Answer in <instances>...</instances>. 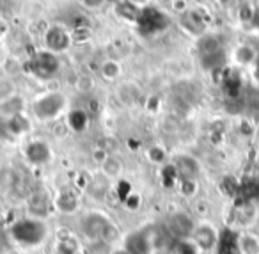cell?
<instances>
[{"label":"cell","instance_id":"obj_1","mask_svg":"<svg viewBox=\"0 0 259 254\" xmlns=\"http://www.w3.org/2000/svg\"><path fill=\"white\" fill-rule=\"evenodd\" d=\"M48 224L47 221H41L36 217H20L9 226L8 233L13 243H16L22 249H37L48 238Z\"/></svg>","mask_w":259,"mask_h":254},{"label":"cell","instance_id":"obj_2","mask_svg":"<svg viewBox=\"0 0 259 254\" xmlns=\"http://www.w3.org/2000/svg\"><path fill=\"white\" fill-rule=\"evenodd\" d=\"M68 107V98L61 91H48V93L37 96L32 101V116L41 123L55 121L62 116V112Z\"/></svg>","mask_w":259,"mask_h":254},{"label":"cell","instance_id":"obj_3","mask_svg":"<svg viewBox=\"0 0 259 254\" xmlns=\"http://www.w3.org/2000/svg\"><path fill=\"white\" fill-rule=\"evenodd\" d=\"M114 224L112 219L108 217L105 211L101 210H93L82 219V233L85 238H89L91 242H101L105 231Z\"/></svg>","mask_w":259,"mask_h":254},{"label":"cell","instance_id":"obj_4","mask_svg":"<svg viewBox=\"0 0 259 254\" xmlns=\"http://www.w3.org/2000/svg\"><path fill=\"white\" fill-rule=\"evenodd\" d=\"M59 68H61V64H59L57 55L48 50L37 52L29 61V64H27V69L30 71V75L41 80H48V79H52V77H55Z\"/></svg>","mask_w":259,"mask_h":254},{"label":"cell","instance_id":"obj_5","mask_svg":"<svg viewBox=\"0 0 259 254\" xmlns=\"http://www.w3.org/2000/svg\"><path fill=\"white\" fill-rule=\"evenodd\" d=\"M27 211L29 217L45 221L54 211V196L47 189H37L27 197Z\"/></svg>","mask_w":259,"mask_h":254},{"label":"cell","instance_id":"obj_6","mask_svg":"<svg viewBox=\"0 0 259 254\" xmlns=\"http://www.w3.org/2000/svg\"><path fill=\"white\" fill-rule=\"evenodd\" d=\"M219 231L215 224L208 221H199L195 222V228L192 231L190 238L195 242V245L201 249V252H213L217 245V240H219Z\"/></svg>","mask_w":259,"mask_h":254},{"label":"cell","instance_id":"obj_7","mask_svg":"<svg viewBox=\"0 0 259 254\" xmlns=\"http://www.w3.org/2000/svg\"><path fill=\"white\" fill-rule=\"evenodd\" d=\"M52 254H87L80 238L68 228H61L55 233Z\"/></svg>","mask_w":259,"mask_h":254},{"label":"cell","instance_id":"obj_8","mask_svg":"<svg viewBox=\"0 0 259 254\" xmlns=\"http://www.w3.org/2000/svg\"><path fill=\"white\" fill-rule=\"evenodd\" d=\"M23 157H25V160L29 162L30 165L41 167V165L50 164L54 153H52V148L48 142H45V140H41V139H32L23 148Z\"/></svg>","mask_w":259,"mask_h":254},{"label":"cell","instance_id":"obj_9","mask_svg":"<svg viewBox=\"0 0 259 254\" xmlns=\"http://www.w3.org/2000/svg\"><path fill=\"white\" fill-rule=\"evenodd\" d=\"M80 206H82V199H80L78 192L71 187H62L54 196V210L59 211L61 215L76 213Z\"/></svg>","mask_w":259,"mask_h":254},{"label":"cell","instance_id":"obj_10","mask_svg":"<svg viewBox=\"0 0 259 254\" xmlns=\"http://www.w3.org/2000/svg\"><path fill=\"white\" fill-rule=\"evenodd\" d=\"M195 228V221L187 213V211H176L169 217L167 222V231L176 240L180 238H190L192 231Z\"/></svg>","mask_w":259,"mask_h":254},{"label":"cell","instance_id":"obj_11","mask_svg":"<svg viewBox=\"0 0 259 254\" xmlns=\"http://www.w3.org/2000/svg\"><path fill=\"white\" fill-rule=\"evenodd\" d=\"M213 254H240V231L229 226L220 229Z\"/></svg>","mask_w":259,"mask_h":254},{"label":"cell","instance_id":"obj_12","mask_svg":"<svg viewBox=\"0 0 259 254\" xmlns=\"http://www.w3.org/2000/svg\"><path fill=\"white\" fill-rule=\"evenodd\" d=\"M71 36L66 32L62 27H50V29L45 32V45H47V50L52 54H62L71 47Z\"/></svg>","mask_w":259,"mask_h":254},{"label":"cell","instance_id":"obj_13","mask_svg":"<svg viewBox=\"0 0 259 254\" xmlns=\"http://www.w3.org/2000/svg\"><path fill=\"white\" fill-rule=\"evenodd\" d=\"M130 254H149L153 249L151 240H149V233L144 229H137V231H132L130 235H126L124 243Z\"/></svg>","mask_w":259,"mask_h":254},{"label":"cell","instance_id":"obj_14","mask_svg":"<svg viewBox=\"0 0 259 254\" xmlns=\"http://www.w3.org/2000/svg\"><path fill=\"white\" fill-rule=\"evenodd\" d=\"M172 164L176 165L180 179H194V182L201 179V164L190 155H180Z\"/></svg>","mask_w":259,"mask_h":254},{"label":"cell","instance_id":"obj_15","mask_svg":"<svg viewBox=\"0 0 259 254\" xmlns=\"http://www.w3.org/2000/svg\"><path fill=\"white\" fill-rule=\"evenodd\" d=\"M101 167V174H103V178H108V179H121V174H122V162L119 157H115V155H108L107 160L103 162V164L100 165Z\"/></svg>","mask_w":259,"mask_h":254},{"label":"cell","instance_id":"obj_16","mask_svg":"<svg viewBox=\"0 0 259 254\" xmlns=\"http://www.w3.org/2000/svg\"><path fill=\"white\" fill-rule=\"evenodd\" d=\"M158 178H160V185H162L163 189L170 190V189H174V187H178L180 174H178V171H176V165H174L172 162L163 164L162 167H160Z\"/></svg>","mask_w":259,"mask_h":254},{"label":"cell","instance_id":"obj_17","mask_svg":"<svg viewBox=\"0 0 259 254\" xmlns=\"http://www.w3.org/2000/svg\"><path fill=\"white\" fill-rule=\"evenodd\" d=\"M240 254H259V235L240 231Z\"/></svg>","mask_w":259,"mask_h":254},{"label":"cell","instance_id":"obj_18","mask_svg":"<svg viewBox=\"0 0 259 254\" xmlns=\"http://www.w3.org/2000/svg\"><path fill=\"white\" fill-rule=\"evenodd\" d=\"M139 96H141V91H139V87L135 86L134 82H124L119 86L117 89V98L121 100V103L124 105H135L139 100Z\"/></svg>","mask_w":259,"mask_h":254},{"label":"cell","instance_id":"obj_19","mask_svg":"<svg viewBox=\"0 0 259 254\" xmlns=\"http://www.w3.org/2000/svg\"><path fill=\"white\" fill-rule=\"evenodd\" d=\"M236 221L243 228H248L257 219V206L255 204H236Z\"/></svg>","mask_w":259,"mask_h":254},{"label":"cell","instance_id":"obj_20","mask_svg":"<svg viewBox=\"0 0 259 254\" xmlns=\"http://www.w3.org/2000/svg\"><path fill=\"white\" fill-rule=\"evenodd\" d=\"M233 59L238 66H252L255 62V59H257V54H255L254 48L248 47V45H240V47L234 50Z\"/></svg>","mask_w":259,"mask_h":254},{"label":"cell","instance_id":"obj_21","mask_svg":"<svg viewBox=\"0 0 259 254\" xmlns=\"http://www.w3.org/2000/svg\"><path fill=\"white\" fill-rule=\"evenodd\" d=\"M87 125H89V116H87L85 111H82V108H76V111L69 112L68 126L73 130V132H76V133L83 132V130L87 128Z\"/></svg>","mask_w":259,"mask_h":254},{"label":"cell","instance_id":"obj_22","mask_svg":"<svg viewBox=\"0 0 259 254\" xmlns=\"http://www.w3.org/2000/svg\"><path fill=\"white\" fill-rule=\"evenodd\" d=\"M23 107H25L23 98L15 94L13 98L6 100L4 103H0V112L4 116H8V118H11V116H16V114H23Z\"/></svg>","mask_w":259,"mask_h":254},{"label":"cell","instance_id":"obj_23","mask_svg":"<svg viewBox=\"0 0 259 254\" xmlns=\"http://www.w3.org/2000/svg\"><path fill=\"white\" fill-rule=\"evenodd\" d=\"M121 64H119L117 61H114V59H108V61H105L103 64H101L100 68V75L103 80H107V82H115V80L121 77Z\"/></svg>","mask_w":259,"mask_h":254},{"label":"cell","instance_id":"obj_24","mask_svg":"<svg viewBox=\"0 0 259 254\" xmlns=\"http://www.w3.org/2000/svg\"><path fill=\"white\" fill-rule=\"evenodd\" d=\"M29 119L25 118L23 114H16V116H11V118H8V128L11 130L13 135L20 137L23 135V133L29 132Z\"/></svg>","mask_w":259,"mask_h":254},{"label":"cell","instance_id":"obj_25","mask_svg":"<svg viewBox=\"0 0 259 254\" xmlns=\"http://www.w3.org/2000/svg\"><path fill=\"white\" fill-rule=\"evenodd\" d=\"M172 254H201V249L192 238H180L174 242Z\"/></svg>","mask_w":259,"mask_h":254},{"label":"cell","instance_id":"obj_26","mask_svg":"<svg viewBox=\"0 0 259 254\" xmlns=\"http://www.w3.org/2000/svg\"><path fill=\"white\" fill-rule=\"evenodd\" d=\"M178 192L187 199H192L199 194V182L194 179H180L178 182Z\"/></svg>","mask_w":259,"mask_h":254},{"label":"cell","instance_id":"obj_27","mask_svg":"<svg viewBox=\"0 0 259 254\" xmlns=\"http://www.w3.org/2000/svg\"><path fill=\"white\" fill-rule=\"evenodd\" d=\"M220 187H222L224 194H227V196H231V197H236L238 187H240V179L233 178V176H226V178L222 179V183H220Z\"/></svg>","mask_w":259,"mask_h":254},{"label":"cell","instance_id":"obj_28","mask_svg":"<svg viewBox=\"0 0 259 254\" xmlns=\"http://www.w3.org/2000/svg\"><path fill=\"white\" fill-rule=\"evenodd\" d=\"M122 204H124V208H126V210H130V211L141 210V206H142V196L139 192H135V190H132V192L128 194V197H126V199L122 201Z\"/></svg>","mask_w":259,"mask_h":254},{"label":"cell","instance_id":"obj_29","mask_svg":"<svg viewBox=\"0 0 259 254\" xmlns=\"http://www.w3.org/2000/svg\"><path fill=\"white\" fill-rule=\"evenodd\" d=\"M16 182V172L9 167H2L0 169V187L2 189H11Z\"/></svg>","mask_w":259,"mask_h":254},{"label":"cell","instance_id":"obj_30","mask_svg":"<svg viewBox=\"0 0 259 254\" xmlns=\"http://www.w3.org/2000/svg\"><path fill=\"white\" fill-rule=\"evenodd\" d=\"M16 93V87L11 80H0V103H4L6 100L13 98Z\"/></svg>","mask_w":259,"mask_h":254},{"label":"cell","instance_id":"obj_31","mask_svg":"<svg viewBox=\"0 0 259 254\" xmlns=\"http://www.w3.org/2000/svg\"><path fill=\"white\" fill-rule=\"evenodd\" d=\"M148 158H149V162H153V164L160 165V167H162L163 164H167V155H165V151H163L162 148H158V146L149 148V150H148Z\"/></svg>","mask_w":259,"mask_h":254},{"label":"cell","instance_id":"obj_32","mask_svg":"<svg viewBox=\"0 0 259 254\" xmlns=\"http://www.w3.org/2000/svg\"><path fill=\"white\" fill-rule=\"evenodd\" d=\"M115 192H117V196H119V199L121 201H124L126 197H128V194L132 192V185H130V182H124V179H117L115 182Z\"/></svg>","mask_w":259,"mask_h":254},{"label":"cell","instance_id":"obj_33","mask_svg":"<svg viewBox=\"0 0 259 254\" xmlns=\"http://www.w3.org/2000/svg\"><path fill=\"white\" fill-rule=\"evenodd\" d=\"M108 151L107 150H103V148H96V150H94V153H93V160L96 162V164H103L105 160H107V157H108Z\"/></svg>","mask_w":259,"mask_h":254},{"label":"cell","instance_id":"obj_34","mask_svg":"<svg viewBox=\"0 0 259 254\" xmlns=\"http://www.w3.org/2000/svg\"><path fill=\"white\" fill-rule=\"evenodd\" d=\"M82 2H83V6L89 9H96L103 4V0H82Z\"/></svg>","mask_w":259,"mask_h":254},{"label":"cell","instance_id":"obj_35","mask_svg":"<svg viewBox=\"0 0 259 254\" xmlns=\"http://www.w3.org/2000/svg\"><path fill=\"white\" fill-rule=\"evenodd\" d=\"M108 254H130V252L126 250L124 245H114V247H110Z\"/></svg>","mask_w":259,"mask_h":254},{"label":"cell","instance_id":"obj_36","mask_svg":"<svg viewBox=\"0 0 259 254\" xmlns=\"http://www.w3.org/2000/svg\"><path fill=\"white\" fill-rule=\"evenodd\" d=\"M252 75H254L255 82H259V55H257V59H255L254 64H252Z\"/></svg>","mask_w":259,"mask_h":254},{"label":"cell","instance_id":"obj_37","mask_svg":"<svg viewBox=\"0 0 259 254\" xmlns=\"http://www.w3.org/2000/svg\"><path fill=\"white\" fill-rule=\"evenodd\" d=\"M252 25L255 27V29L259 30V9H255V11H252V18H250Z\"/></svg>","mask_w":259,"mask_h":254},{"label":"cell","instance_id":"obj_38","mask_svg":"<svg viewBox=\"0 0 259 254\" xmlns=\"http://www.w3.org/2000/svg\"><path fill=\"white\" fill-rule=\"evenodd\" d=\"M217 2H220V4H229L231 0H217Z\"/></svg>","mask_w":259,"mask_h":254}]
</instances>
